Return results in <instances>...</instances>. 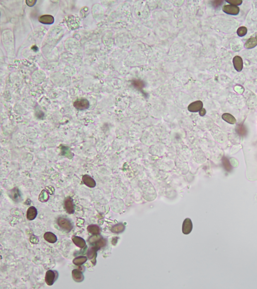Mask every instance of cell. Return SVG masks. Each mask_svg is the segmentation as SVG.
I'll return each instance as SVG.
<instances>
[{
	"label": "cell",
	"instance_id": "cell-1",
	"mask_svg": "<svg viewBox=\"0 0 257 289\" xmlns=\"http://www.w3.org/2000/svg\"><path fill=\"white\" fill-rule=\"evenodd\" d=\"M57 224L61 230L66 232H70L73 228L71 221L65 217H59L57 218Z\"/></svg>",
	"mask_w": 257,
	"mask_h": 289
},
{
	"label": "cell",
	"instance_id": "cell-2",
	"mask_svg": "<svg viewBox=\"0 0 257 289\" xmlns=\"http://www.w3.org/2000/svg\"><path fill=\"white\" fill-rule=\"evenodd\" d=\"M59 274L57 271L55 270H48L46 272L45 275V280L47 285L51 286L56 282L59 278Z\"/></svg>",
	"mask_w": 257,
	"mask_h": 289
},
{
	"label": "cell",
	"instance_id": "cell-3",
	"mask_svg": "<svg viewBox=\"0 0 257 289\" xmlns=\"http://www.w3.org/2000/svg\"><path fill=\"white\" fill-rule=\"evenodd\" d=\"M73 106L77 110L83 111L89 108L90 102L87 99H77L73 103Z\"/></svg>",
	"mask_w": 257,
	"mask_h": 289
},
{
	"label": "cell",
	"instance_id": "cell-4",
	"mask_svg": "<svg viewBox=\"0 0 257 289\" xmlns=\"http://www.w3.org/2000/svg\"><path fill=\"white\" fill-rule=\"evenodd\" d=\"M64 207L66 212L70 215L75 213V206L73 202V199L71 197H67L64 201Z\"/></svg>",
	"mask_w": 257,
	"mask_h": 289
},
{
	"label": "cell",
	"instance_id": "cell-5",
	"mask_svg": "<svg viewBox=\"0 0 257 289\" xmlns=\"http://www.w3.org/2000/svg\"><path fill=\"white\" fill-rule=\"evenodd\" d=\"M99 250L97 247L93 245H91V247L88 248L87 252V258L91 259L92 263L93 264H96V257L97 256V252Z\"/></svg>",
	"mask_w": 257,
	"mask_h": 289
},
{
	"label": "cell",
	"instance_id": "cell-6",
	"mask_svg": "<svg viewBox=\"0 0 257 289\" xmlns=\"http://www.w3.org/2000/svg\"><path fill=\"white\" fill-rule=\"evenodd\" d=\"M222 10L226 13L233 15H237L240 11V9L238 8V7L232 5L224 6Z\"/></svg>",
	"mask_w": 257,
	"mask_h": 289
},
{
	"label": "cell",
	"instance_id": "cell-7",
	"mask_svg": "<svg viewBox=\"0 0 257 289\" xmlns=\"http://www.w3.org/2000/svg\"><path fill=\"white\" fill-rule=\"evenodd\" d=\"M9 195L12 199L15 202H20L21 200V194L19 189L17 188H13L11 190H10Z\"/></svg>",
	"mask_w": 257,
	"mask_h": 289
},
{
	"label": "cell",
	"instance_id": "cell-8",
	"mask_svg": "<svg viewBox=\"0 0 257 289\" xmlns=\"http://www.w3.org/2000/svg\"><path fill=\"white\" fill-rule=\"evenodd\" d=\"M203 103L200 101H195L190 104L188 107V110L190 112H199L203 109Z\"/></svg>",
	"mask_w": 257,
	"mask_h": 289
},
{
	"label": "cell",
	"instance_id": "cell-9",
	"mask_svg": "<svg viewBox=\"0 0 257 289\" xmlns=\"http://www.w3.org/2000/svg\"><path fill=\"white\" fill-rule=\"evenodd\" d=\"M72 277L73 280L77 283L82 282L85 279V277L83 275V273L81 270L77 269L72 270Z\"/></svg>",
	"mask_w": 257,
	"mask_h": 289
},
{
	"label": "cell",
	"instance_id": "cell-10",
	"mask_svg": "<svg viewBox=\"0 0 257 289\" xmlns=\"http://www.w3.org/2000/svg\"><path fill=\"white\" fill-rule=\"evenodd\" d=\"M82 182L87 187L94 188L96 187V182L94 179L89 176L88 175H85L82 176Z\"/></svg>",
	"mask_w": 257,
	"mask_h": 289
},
{
	"label": "cell",
	"instance_id": "cell-11",
	"mask_svg": "<svg viewBox=\"0 0 257 289\" xmlns=\"http://www.w3.org/2000/svg\"><path fill=\"white\" fill-rule=\"evenodd\" d=\"M236 132L238 136L241 137H244L247 136L248 134V130L246 126L243 123H239L237 126Z\"/></svg>",
	"mask_w": 257,
	"mask_h": 289
},
{
	"label": "cell",
	"instance_id": "cell-12",
	"mask_svg": "<svg viewBox=\"0 0 257 289\" xmlns=\"http://www.w3.org/2000/svg\"><path fill=\"white\" fill-rule=\"evenodd\" d=\"M193 229V223L189 218H187L184 221L182 226V232L185 234L190 233Z\"/></svg>",
	"mask_w": 257,
	"mask_h": 289
},
{
	"label": "cell",
	"instance_id": "cell-13",
	"mask_svg": "<svg viewBox=\"0 0 257 289\" xmlns=\"http://www.w3.org/2000/svg\"><path fill=\"white\" fill-rule=\"evenodd\" d=\"M38 20L42 24L50 25L53 23L54 18L51 15H44L39 17Z\"/></svg>",
	"mask_w": 257,
	"mask_h": 289
},
{
	"label": "cell",
	"instance_id": "cell-14",
	"mask_svg": "<svg viewBox=\"0 0 257 289\" xmlns=\"http://www.w3.org/2000/svg\"><path fill=\"white\" fill-rule=\"evenodd\" d=\"M37 210L34 206H31L27 211V218L29 221H33L37 216Z\"/></svg>",
	"mask_w": 257,
	"mask_h": 289
},
{
	"label": "cell",
	"instance_id": "cell-15",
	"mask_svg": "<svg viewBox=\"0 0 257 289\" xmlns=\"http://www.w3.org/2000/svg\"><path fill=\"white\" fill-rule=\"evenodd\" d=\"M72 241L75 245L80 248H83L86 246V241L81 237L73 236L72 237Z\"/></svg>",
	"mask_w": 257,
	"mask_h": 289
},
{
	"label": "cell",
	"instance_id": "cell-16",
	"mask_svg": "<svg viewBox=\"0 0 257 289\" xmlns=\"http://www.w3.org/2000/svg\"><path fill=\"white\" fill-rule=\"evenodd\" d=\"M233 64L236 70L237 71H241L243 68V62L242 58L238 56H235L233 59Z\"/></svg>",
	"mask_w": 257,
	"mask_h": 289
},
{
	"label": "cell",
	"instance_id": "cell-17",
	"mask_svg": "<svg viewBox=\"0 0 257 289\" xmlns=\"http://www.w3.org/2000/svg\"><path fill=\"white\" fill-rule=\"evenodd\" d=\"M46 242L49 243H54L57 242V237L55 234L51 232H46L43 236Z\"/></svg>",
	"mask_w": 257,
	"mask_h": 289
},
{
	"label": "cell",
	"instance_id": "cell-18",
	"mask_svg": "<svg viewBox=\"0 0 257 289\" xmlns=\"http://www.w3.org/2000/svg\"><path fill=\"white\" fill-rule=\"evenodd\" d=\"M87 230L89 233L95 234H99L101 232V228L98 225L96 224H91L87 227Z\"/></svg>",
	"mask_w": 257,
	"mask_h": 289
},
{
	"label": "cell",
	"instance_id": "cell-19",
	"mask_svg": "<svg viewBox=\"0 0 257 289\" xmlns=\"http://www.w3.org/2000/svg\"><path fill=\"white\" fill-rule=\"evenodd\" d=\"M87 260V258L85 256H78L76 257L73 260V264L76 265H82Z\"/></svg>",
	"mask_w": 257,
	"mask_h": 289
},
{
	"label": "cell",
	"instance_id": "cell-20",
	"mask_svg": "<svg viewBox=\"0 0 257 289\" xmlns=\"http://www.w3.org/2000/svg\"><path fill=\"white\" fill-rule=\"evenodd\" d=\"M221 162H222V166L226 171L230 172L232 170V166L231 164L230 163L229 159L227 158V157H225V156L222 157Z\"/></svg>",
	"mask_w": 257,
	"mask_h": 289
},
{
	"label": "cell",
	"instance_id": "cell-21",
	"mask_svg": "<svg viewBox=\"0 0 257 289\" xmlns=\"http://www.w3.org/2000/svg\"><path fill=\"white\" fill-rule=\"evenodd\" d=\"M222 118L226 122L232 124V125L235 124L236 123V118H235L234 116L231 115L230 113H224L222 115Z\"/></svg>",
	"mask_w": 257,
	"mask_h": 289
},
{
	"label": "cell",
	"instance_id": "cell-22",
	"mask_svg": "<svg viewBox=\"0 0 257 289\" xmlns=\"http://www.w3.org/2000/svg\"><path fill=\"white\" fill-rule=\"evenodd\" d=\"M257 45V40L255 38H252L249 39L245 44V47L247 49H251L255 47Z\"/></svg>",
	"mask_w": 257,
	"mask_h": 289
},
{
	"label": "cell",
	"instance_id": "cell-23",
	"mask_svg": "<svg viewBox=\"0 0 257 289\" xmlns=\"http://www.w3.org/2000/svg\"><path fill=\"white\" fill-rule=\"evenodd\" d=\"M61 154L63 156H66L67 158H70L69 157H71L72 158V154L70 151V149L67 146H62L61 149Z\"/></svg>",
	"mask_w": 257,
	"mask_h": 289
},
{
	"label": "cell",
	"instance_id": "cell-24",
	"mask_svg": "<svg viewBox=\"0 0 257 289\" xmlns=\"http://www.w3.org/2000/svg\"><path fill=\"white\" fill-rule=\"evenodd\" d=\"M125 227L123 224L120 223L114 226L111 229V231L114 233H120L124 230Z\"/></svg>",
	"mask_w": 257,
	"mask_h": 289
},
{
	"label": "cell",
	"instance_id": "cell-25",
	"mask_svg": "<svg viewBox=\"0 0 257 289\" xmlns=\"http://www.w3.org/2000/svg\"><path fill=\"white\" fill-rule=\"evenodd\" d=\"M49 199V195L48 192L46 190H42L41 194L39 195V200L41 202H46Z\"/></svg>",
	"mask_w": 257,
	"mask_h": 289
},
{
	"label": "cell",
	"instance_id": "cell-26",
	"mask_svg": "<svg viewBox=\"0 0 257 289\" xmlns=\"http://www.w3.org/2000/svg\"><path fill=\"white\" fill-rule=\"evenodd\" d=\"M247 33V29L245 27H241L237 30V34L240 37L245 36Z\"/></svg>",
	"mask_w": 257,
	"mask_h": 289
},
{
	"label": "cell",
	"instance_id": "cell-27",
	"mask_svg": "<svg viewBox=\"0 0 257 289\" xmlns=\"http://www.w3.org/2000/svg\"><path fill=\"white\" fill-rule=\"evenodd\" d=\"M226 2L230 4V5H234L236 6H237V5H241L242 3V1H239V0H230V1H226Z\"/></svg>",
	"mask_w": 257,
	"mask_h": 289
},
{
	"label": "cell",
	"instance_id": "cell-28",
	"mask_svg": "<svg viewBox=\"0 0 257 289\" xmlns=\"http://www.w3.org/2000/svg\"><path fill=\"white\" fill-rule=\"evenodd\" d=\"M133 85H134V86L137 87V88H139V89H141L142 87H143L144 86V84H143V82L142 81H140V80H135L133 82Z\"/></svg>",
	"mask_w": 257,
	"mask_h": 289
},
{
	"label": "cell",
	"instance_id": "cell-29",
	"mask_svg": "<svg viewBox=\"0 0 257 289\" xmlns=\"http://www.w3.org/2000/svg\"><path fill=\"white\" fill-rule=\"evenodd\" d=\"M223 2H224L223 1H215L212 2V5L215 7H218L222 5Z\"/></svg>",
	"mask_w": 257,
	"mask_h": 289
},
{
	"label": "cell",
	"instance_id": "cell-30",
	"mask_svg": "<svg viewBox=\"0 0 257 289\" xmlns=\"http://www.w3.org/2000/svg\"><path fill=\"white\" fill-rule=\"evenodd\" d=\"M36 0H27L26 1V4L29 6H33L36 3Z\"/></svg>",
	"mask_w": 257,
	"mask_h": 289
},
{
	"label": "cell",
	"instance_id": "cell-31",
	"mask_svg": "<svg viewBox=\"0 0 257 289\" xmlns=\"http://www.w3.org/2000/svg\"><path fill=\"white\" fill-rule=\"evenodd\" d=\"M205 113H206V111H205V110H204V108L201 109V110L199 111V114H200L201 116H204V115H205Z\"/></svg>",
	"mask_w": 257,
	"mask_h": 289
},
{
	"label": "cell",
	"instance_id": "cell-32",
	"mask_svg": "<svg viewBox=\"0 0 257 289\" xmlns=\"http://www.w3.org/2000/svg\"><path fill=\"white\" fill-rule=\"evenodd\" d=\"M32 49L34 51H37L38 50V47L36 46H33V47H32Z\"/></svg>",
	"mask_w": 257,
	"mask_h": 289
},
{
	"label": "cell",
	"instance_id": "cell-33",
	"mask_svg": "<svg viewBox=\"0 0 257 289\" xmlns=\"http://www.w3.org/2000/svg\"></svg>",
	"mask_w": 257,
	"mask_h": 289
}]
</instances>
